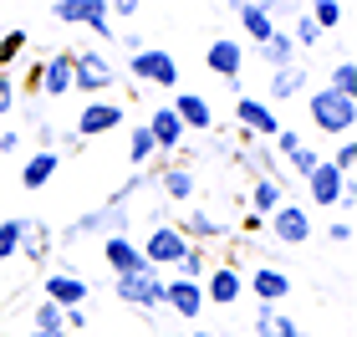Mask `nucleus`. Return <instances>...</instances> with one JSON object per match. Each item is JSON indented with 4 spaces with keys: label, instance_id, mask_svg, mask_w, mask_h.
Segmentation results:
<instances>
[{
    "label": "nucleus",
    "instance_id": "obj_1",
    "mask_svg": "<svg viewBox=\"0 0 357 337\" xmlns=\"http://www.w3.org/2000/svg\"><path fill=\"white\" fill-rule=\"evenodd\" d=\"M82 235H128V204L107 200V204H97V210L77 215L67 230H61V246H72V240H82Z\"/></svg>",
    "mask_w": 357,
    "mask_h": 337
},
{
    "label": "nucleus",
    "instance_id": "obj_49",
    "mask_svg": "<svg viewBox=\"0 0 357 337\" xmlns=\"http://www.w3.org/2000/svg\"><path fill=\"white\" fill-rule=\"evenodd\" d=\"M0 317H6V307H0Z\"/></svg>",
    "mask_w": 357,
    "mask_h": 337
},
{
    "label": "nucleus",
    "instance_id": "obj_22",
    "mask_svg": "<svg viewBox=\"0 0 357 337\" xmlns=\"http://www.w3.org/2000/svg\"><path fill=\"white\" fill-rule=\"evenodd\" d=\"M250 327H255V337H317V332H306L301 322H291V317L275 312V307H261Z\"/></svg>",
    "mask_w": 357,
    "mask_h": 337
},
{
    "label": "nucleus",
    "instance_id": "obj_44",
    "mask_svg": "<svg viewBox=\"0 0 357 337\" xmlns=\"http://www.w3.org/2000/svg\"><path fill=\"white\" fill-rule=\"evenodd\" d=\"M107 15H123V21H133V15H138V0H112Z\"/></svg>",
    "mask_w": 357,
    "mask_h": 337
},
{
    "label": "nucleus",
    "instance_id": "obj_14",
    "mask_svg": "<svg viewBox=\"0 0 357 337\" xmlns=\"http://www.w3.org/2000/svg\"><path fill=\"white\" fill-rule=\"evenodd\" d=\"M245 292L261 301V307H275V301H286V297H291V276H286L281 266H261V271H255V276L245 281Z\"/></svg>",
    "mask_w": 357,
    "mask_h": 337
},
{
    "label": "nucleus",
    "instance_id": "obj_6",
    "mask_svg": "<svg viewBox=\"0 0 357 337\" xmlns=\"http://www.w3.org/2000/svg\"><path fill=\"white\" fill-rule=\"evenodd\" d=\"M189 246H194V240L178 235V225H153V235L143 240L138 250H143V261L158 271V266H178V255H184Z\"/></svg>",
    "mask_w": 357,
    "mask_h": 337
},
{
    "label": "nucleus",
    "instance_id": "obj_33",
    "mask_svg": "<svg viewBox=\"0 0 357 337\" xmlns=\"http://www.w3.org/2000/svg\"><path fill=\"white\" fill-rule=\"evenodd\" d=\"M178 235H184V240H189V235H199V240H204V235H220V220L204 215V210H189L184 225H178Z\"/></svg>",
    "mask_w": 357,
    "mask_h": 337
},
{
    "label": "nucleus",
    "instance_id": "obj_15",
    "mask_svg": "<svg viewBox=\"0 0 357 337\" xmlns=\"http://www.w3.org/2000/svg\"><path fill=\"white\" fill-rule=\"evenodd\" d=\"M36 92H46V98H67V92H72V52H56V57L41 61Z\"/></svg>",
    "mask_w": 357,
    "mask_h": 337
},
{
    "label": "nucleus",
    "instance_id": "obj_43",
    "mask_svg": "<svg viewBox=\"0 0 357 337\" xmlns=\"http://www.w3.org/2000/svg\"><path fill=\"white\" fill-rule=\"evenodd\" d=\"M10 103H15V77L0 72V112H10Z\"/></svg>",
    "mask_w": 357,
    "mask_h": 337
},
{
    "label": "nucleus",
    "instance_id": "obj_8",
    "mask_svg": "<svg viewBox=\"0 0 357 337\" xmlns=\"http://www.w3.org/2000/svg\"><path fill=\"white\" fill-rule=\"evenodd\" d=\"M118 123H123V103H112V98H92V103L82 107V118H77V128H72V133L87 143V138H102V133H112Z\"/></svg>",
    "mask_w": 357,
    "mask_h": 337
},
{
    "label": "nucleus",
    "instance_id": "obj_35",
    "mask_svg": "<svg viewBox=\"0 0 357 337\" xmlns=\"http://www.w3.org/2000/svg\"><path fill=\"white\" fill-rule=\"evenodd\" d=\"M327 164H332L337 174H342V179H352V164H357V138H342V143H337V153L327 158Z\"/></svg>",
    "mask_w": 357,
    "mask_h": 337
},
{
    "label": "nucleus",
    "instance_id": "obj_31",
    "mask_svg": "<svg viewBox=\"0 0 357 337\" xmlns=\"http://www.w3.org/2000/svg\"><path fill=\"white\" fill-rule=\"evenodd\" d=\"M31 332H46V337H67V322H61V307L52 301H36V327Z\"/></svg>",
    "mask_w": 357,
    "mask_h": 337
},
{
    "label": "nucleus",
    "instance_id": "obj_48",
    "mask_svg": "<svg viewBox=\"0 0 357 337\" xmlns=\"http://www.w3.org/2000/svg\"><path fill=\"white\" fill-rule=\"evenodd\" d=\"M26 337H46V332H26Z\"/></svg>",
    "mask_w": 357,
    "mask_h": 337
},
{
    "label": "nucleus",
    "instance_id": "obj_16",
    "mask_svg": "<svg viewBox=\"0 0 357 337\" xmlns=\"http://www.w3.org/2000/svg\"><path fill=\"white\" fill-rule=\"evenodd\" d=\"M164 307L169 312H178L184 322H194V317L204 312V292H199V281H164Z\"/></svg>",
    "mask_w": 357,
    "mask_h": 337
},
{
    "label": "nucleus",
    "instance_id": "obj_19",
    "mask_svg": "<svg viewBox=\"0 0 357 337\" xmlns=\"http://www.w3.org/2000/svg\"><path fill=\"white\" fill-rule=\"evenodd\" d=\"M255 52H261L266 72H286V67H296V61H301L296 41H291V36H286L281 26H275V36H271V41H261V46H255Z\"/></svg>",
    "mask_w": 357,
    "mask_h": 337
},
{
    "label": "nucleus",
    "instance_id": "obj_9",
    "mask_svg": "<svg viewBox=\"0 0 357 337\" xmlns=\"http://www.w3.org/2000/svg\"><path fill=\"white\" fill-rule=\"evenodd\" d=\"M266 225H271V235L281 240V246H306V240H312V215H306V204H291L286 200Z\"/></svg>",
    "mask_w": 357,
    "mask_h": 337
},
{
    "label": "nucleus",
    "instance_id": "obj_11",
    "mask_svg": "<svg viewBox=\"0 0 357 337\" xmlns=\"http://www.w3.org/2000/svg\"><path fill=\"white\" fill-rule=\"evenodd\" d=\"M204 67L225 77L230 87H240V67H245V46L230 41V36H220V41H209V52H204Z\"/></svg>",
    "mask_w": 357,
    "mask_h": 337
},
{
    "label": "nucleus",
    "instance_id": "obj_7",
    "mask_svg": "<svg viewBox=\"0 0 357 337\" xmlns=\"http://www.w3.org/2000/svg\"><path fill=\"white\" fill-rule=\"evenodd\" d=\"M41 301H52V307H61V312H72V307H87V292H92V286L82 281V276H77V271H67V266H61V271H52V276H46V286H41Z\"/></svg>",
    "mask_w": 357,
    "mask_h": 337
},
{
    "label": "nucleus",
    "instance_id": "obj_23",
    "mask_svg": "<svg viewBox=\"0 0 357 337\" xmlns=\"http://www.w3.org/2000/svg\"><path fill=\"white\" fill-rule=\"evenodd\" d=\"M301 92H306V67L296 61V67H286V72H271L261 103H286V98H301Z\"/></svg>",
    "mask_w": 357,
    "mask_h": 337
},
{
    "label": "nucleus",
    "instance_id": "obj_10",
    "mask_svg": "<svg viewBox=\"0 0 357 337\" xmlns=\"http://www.w3.org/2000/svg\"><path fill=\"white\" fill-rule=\"evenodd\" d=\"M235 123L245 128V133H255V138H275V133H281L275 107L261 103V98H235Z\"/></svg>",
    "mask_w": 357,
    "mask_h": 337
},
{
    "label": "nucleus",
    "instance_id": "obj_4",
    "mask_svg": "<svg viewBox=\"0 0 357 337\" xmlns=\"http://www.w3.org/2000/svg\"><path fill=\"white\" fill-rule=\"evenodd\" d=\"M128 77H133V82H149V87H178V61L164 46H143V52L128 57Z\"/></svg>",
    "mask_w": 357,
    "mask_h": 337
},
{
    "label": "nucleus",
    "instance_id": "obj_28",
    "mask_svg": "<svg viewBox=\"0 0 357 337\" xmlns=\"http://www.w3.org/2000/svg\"><path fill=\"white\" fill-rule=\"evenodd\" d=\"M97 6H107V0H56V6H52V21H56V26H87Z\"/></svg>",
    "mask_w": 357,
    "mask_h": 337
},
{
    "label": "nucleus",
    "instance_id": "obj_21",
    "mask_svg": "<svg viewBox=\"0 0 357 337\" xmlns=\"http://www.w3.org/2000/svg\"><path fill=\"white\" fill-rule=\"evenodd\" d=\"M143 128H149V138H153V149H158V153H174L178 143H184V128H178V118H174L169 107H158Z\"/></svg>",
    "mask_w": 357,
    "mask_h": 337
},
{
    "label": "nucleus",
    "instance_id": "obj_17",
    "mask_svg": "<svg viewBox=\"0 0 357 337\" xmlns=\"http://www.w3.org/2000/svg\"><path fill=\"white\" fill-rule=\"evenodd\" d=\"M102 261L112 266V276H133V271L149 266V261H143V250H138L128 235H107V240H102Z\"/></svg>",
    "mask_w": 357,
    "mask_h": 337
},
{
    "label": "nucleus",
    "instance_id": "obj_38",
    "mask_svg": "<svg viewBox=\"0 0 357 337\" xmlns=\"http://www.w3.org/2000/svg\"><path fill=\"white\" fill-rule=\"evenodd\" d=\"M15 250H21V220H0V261H10Z\"/></svg>",
    "mask_w": 357,
    "mask_h": 337
},
{
    "label": "nucleus",
    "instance_id": "obj_18",
    "mask_svg": "<svg viewBox=\"0 0 357 337\" xmlns=\"http://www.w3.org/2000/svg\"><path fill=\"white\" fill-rule=\"evenodd\" d=\"M342 184H347V179L327 164V158L306 174V195H312V204H337V200H342Z\"/></svg>",
    "mask_w": 357,
    "mask_h": 337
},
{
    "label": "nucleus",
    "instance_id": "obj_47",
    "mask_svg": "<svg viewBox=\"0 0 357 337\" xmlns=\"http://www.w3.org/2000/svg\"><path fill=\"white\" fill-rule=\"evenodd\" d=\"M189 337H215V332H189Z\"/></svg>",
    "mask_w": 357,
    "mask_h": 337
},
{
    "label": "nucleus",
    "instance_id": "obj_20",
    "mask_svg": "<svg viewBox=\"0 0 357 337\" xmlns=\"http://www.w3.org/2000/svg\"><path fill=\"white\" fill-rule=\"evenodd\" d=\"M230 10L240 15V26H245V36H250L255 46L275 36V21L266 15V6H250V0H230Z\"/></svg>",
    "mask_w": 357,
    "mask_h": 337
},
{
    "label": "nucleus",
    "instance_id": "obj_45",
    "mask_svg": "<svg viewBox=\"0 0 357 337\" xmlns=\"http://www.w3.org/2000/svg\"><path fill=\"white\" fill-rule=\"evenodd\" d=\"M61 322H67V327H87V307H72V312H61Z\"/></svg>",
    "mask_w": 357,
    "mask_h": 337
},
{
    "label": "nucleus",
    "instance_id": "obj_5",
    "mask_svg": "<svg viewBox=\"0 0 357 337\" xmlns=\"http://www.w3.org/2000/svg\"><path fill=\"white\" fill-rule=\"evenodd\" d=\"M118 301H128V307H143V312H158L164 307V276H158L153 266L133 271V276H118Z\"/></svg>",
    "mask_w": 357,
    "mask_h": 337
},
{
    "label": "nucleus",
    "instance_id": "obj_32",
    "mask_svg": "<svg viewBox=\"0 0 357 337\" xmlns=\"http://www.w3.org/2000/svg\"><path fill=\"white\" fill-rule=\"evenodd\" d=\"M153 138H149V128L143 123H133V133H128V158H133V164H153Z\"/></svg>",
    "mask_w": 357,
    "mask_h": 337
},
{
    "label": "nucleus",
    "instance_id": "obj_36",
    "mask_svg": "<svg viewBox=\"0 0 357 337\" xmlns=\"http://www.w3.org/2000/svg\"><path fill=\"white\" fill-rule=\"evenodd\" d=\"M26 41H31V36H26L21 26H15V31H6V36H0V72H6L10 61L21 57V46H26Z\"/></svg>",
    "mask_w": 357,
    "mask_h": 337
},
{
    "label": "nucleus",
    "instance_id": "obj_30",
    "mask_svg": "<svg viewBox=\"0 0 357 337\" xmlns=\"http://www.w3.org/2000/svg\"><path fill=\"white\" fill-rule=\"evenodd\" d=\"M286 36L296 41V52H306V46H321V26H317V21H312L306 10H296V26H291Z\"/></svg>",
    "mask_w": 357,
    "mask_h": 337
},
{
    "label": "nucleus",
    "instance_id": "obj_37",
    "mask_svg": "<svg viewBox=\"0 0 357 337\" xmlns=\"http://www.w3.org/2000/svg\"><path fill=\"white\" fill-rule=\"evenodd\" d=\"M306 15H312V21L321 26V36H327V31H332L337 21H342V6H337V0H317V6L306 10Z\"/></svg>",
    "mask_w": 357,
    "mask_h": 337
},
{
    "label": "nucleus",
    "instance_id": "obj_26",
    "mask_svg": "<svg viewBox=\"0 0 357 337\" xmlns=\"http://www.w3.org/2000/svg\"><path fill=\"white\" fill-rule=\"evenodd\" d=\"M286 204V184H275V179H255V189H250V215L255 220H271L275 210Z\"/></svg>",
    "mask_w": 357,
    "mask_h": 337
},
{
    "label": "nucleus",
    "instance_id": "obj_2",
    "mask_svg": "<svg viewBox=\"0 0 357 337\" xmlns=\"http://www.w3.org/2000/svg\"><path fill=\"white\" fill-rule=\"evenodd\" d=\"M107 87H118V67L102 52H72V92L102 98Z\"/></svg>",
    "mask_w": 357,
    "mask_h": 337
},
{
    "label": "nucleus",
    "instance_id": "obj_27",
    "mask_svg": "<svg viewBox=\"0 0 357 337\" xmlns=\"http://www.w3.org/2000/svg\"><path fill=\"white\" fill-rule=\"evenodd\" d=\"M21 250H26V261H46L52 255V230H46L41 220H21Z\"/></svg>",
    "mask_w": 357,
    "mask_h": 337
},
{
    "label": "nucleus",
    "instance_id": "obj_39",
    "mask_svg": "<svg viewBox=\"0 0 357 337\" xmlns=\"http://www.w3.org/2000/svg\"><path fill=\"white\" fill-rule=\"evenodd\" d=\"M301 143H306V138L296 133V128H281V133H275V149H271V153H275V158H286V153H296Z\"/></svg>",
    "mask_w": 357,
    "mask_h": 337
},
{
    "label": "nucleus",
    "instance_id": "obj_3",
    "mask_svg": "<svg viewBox=\"0 0 357 337\" xmlns=\"http://www.w3.org/2000/svg\"><path fill=\"white\" fill-rule=\"evenodd\" d=\"M312 123L321 128V133H337V138H352V123H357V103L352 98H337V92H312Z\"/></svg>",
    "mask_w": 357,
    "mask_h": 337
},
{
    "label": "nucleus",
    "instance_id": "obj_12",
    "mask_svg": "<svg viewBox=\"0 0 357 337\" xmlns=\"http://www.w3.org/2000/svg\"><path fill=\"white\" fill-rule=\"evenodd\" d=\"M199 292H204V301H215V307H230V301L245 297V276H240L235 266H215V271H204Z\"/></svg>",
    "mask_w": 357,
    "mask_h": 337
},
{
    "label": "nucleus",
    "instance_id": "obj_13",
    "mask_svg": "<svg viewBox=\"0 0 357 337\" xmlns=\"http://www.w3.org/2000/svg\"><path fill=\"white\" fill-rule=\"evenodd\" d=\"M169 112L178 118V128H194V133H209V128H215V107H209V98H199V92H178L169 103Z\"/></svg>",
    "mask_w": 357,
    "mask_h": 337
},
{
    "label": "nucleus",
    "instance_id": "obj_24",
    "mask_svg": "<svg viewBox=\"0 0 357 337\" xmlns=\"http://www.w3.org/2000/svg\"><path fill=\"white\" fill-rule=\"evenodd\" d=\"M158 184H164V195H169V204H189L194 200V169H184V164H164L158 169Z\"/></svg>",
    "mask_w": 357,
    "mask_h": 337
},
{
    "label": "nucleus",
    "instance_id": "obj_25",
    "mask_svg": "<svg viewBox=\"0 0 357 337\" xmlns=\"http://www.w3.org/2000/svg\"><path fill=\"white\" fill-rule=\"evenodd\" d=\"M61 169V153H31L26 158V169H21V189H46V184H52V174Z\"/></svg>",
    "mask_w": 357,
    "mask_h": 337
},
{
    "label": "nucleus",
    "instance_id": "obj_40",
    "mask_svg": "<svg viewBox=\"0 0 357 337\" xmlns=\"http://www.w3.org/2000/svg\"><path fill=\"white\" fill-rule=\"evenodd\" d=\"M286 164H291V169H296V174H301V179H306V174H312V169L321 164V158H317V153H312V149H306V143H301V149H296V153H286Z\"/></svg>",
    "mask_w": 357,
    "mask_h": 337
},
{
    "label": "nucleus",
    "instance_id": "obj_46",
    "mask_svg": "<svg viewBox=\"0 0 357 337\" xmlns=\"http://www.w3.org/2000/svg\"><path fill=\"white\" fill-rule=\"evenodd\" d=\"M15 143H21V138H15L10 128H6V133H0V153H15Z\"/></svg>",
    "mask_w": 357,
    "mask_h": 337
},
{
    "label": "nucleus",
    "instance_id": "obj_29",
    "mask_svg": "<svg viewBox=\"0 0 357 337\" xmlns=\"http://www.w3.org/2000/svg\"><path fill=\"white\" fill-rule=\"evenodd\" d=\"M327 92H337V98H352V103H357V61H352V57L332 67V77H327Z\"/></svg>",
    "mask_w": 357,
    "mask_h": 337
},
{
    "label": "nucleus",
    "instance_id": "obj_34",
    "mask_svg": "<svg viewBox=\"0 0 357 337\" xmlns=\"http://www.w3.org/2000/svg\"><path fill=\"white\" fill-rule=\"evenodd\" d=\"M178 281H204V250L199 246H189L178 255Z\"/></svg>",
    "mask_w": 357,
    "mask_h": 337
},
{
    "label": "nucleus",
    "instance_id": "obj_42",
    "mask_svg": "<svg viewBox=\"0 0 357 337\" xmlns=\"http://www.w3.org/2000/svg\"><path fill=\"white\" fill-rule=\"evenodd\" d=\"M87 26H92V31H97V36H102V41H112V15H107V6H97Z\"/></svg>",
    "mask_w": 357,
    "mask_h": 337
},
{
    "label": "nucleus",
    "instance_id": "obj_41",
    "mask_svg": "<svg viewBox=\"0 0 357 337\" xmlns=\"http://www.w3.org/2000/svg\"><path fill=\"white\" fill-rule=\"evenodd\" d=\"M327 240H332V246H352V220H332L327 225Z\"/></svg>",
    "mask_w": 357,
    "mask_h": 337
}]
</instances>
